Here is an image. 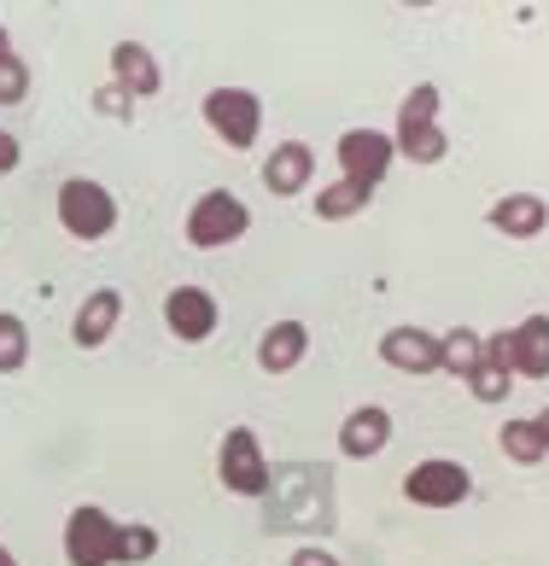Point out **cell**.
<instances>
[{"instance_id":"1","label":"cell","mask_w":549,"mask_h":566,"mask_svg":"<svg viewBox=\"0 0 549 566\" xmlns=\"http://www.w3.org/2000/svg\"><path fill=\"white\" fill-rule=\"evenodd\" d=\"M269 532H304V526H333V485L328 468H281L269 479Z\"/></svg>"},{"instance_id":"2","label":"cell","mask_w":549,"mask_h":566,"mask_svg":"<svg viewBox=\"0 0 549 566\" xmlns=\"http://www.w3.org/2000/svg\"><path fill=\"white\" fill-rule=\"evenodd\" d=\"M59 222H65V234H76V240H100V234H112V222H117V199L105 193L100 181L71 176L59 187Z\"/></svg>"},{"instance_id":"3","label":"cell","mask_w":549,"mask_h":566,"mask_svg":"<svg viewBox=\"0 0 549 566\" xmlns=\"http://www.w3.org/2000/svg\"><path fill=\"white\" fill-rule=\"evenodd\" d=\"M246 205L235 199V193H222V187H210V193L187 211V240H194L199 251H210V245H228V240H240L246 234Z\"/></svg>"},{"instance_id":"4","label":"cell","mask_w":549,"mask_h":566,"mask_svg":"<svg viewBox=\"0 0 549 566\" xmlns=\"http://www.w3.org/2000/svg\"><path fill=\"white\" fill-rule=\"evenodd\" d=\"M65 555H71V566H112L117 560V520L105 509H76L65 526Z\"/></svg>"},{"instance_id":"5","label":"cell","mask_w":549,"mask_h":566,"mask_svg":"<svg viewBox=\"0 0 549 566\" xmlns=\"http://www.w3.org/2000/svg\"><path fill=\"white\" fill-rule=\"evenodd\" d=\"M269 479H274V468L263 461L258 438H251L246 427H228V438H222V485L240 491V496H263Z\"/></svg>"},{"instance_id":"6","label":"cell","mask_w":549,"mask_h":566,"mask_svg":"<svg viewBox=\"0 0 549 566\" xmlns=\"http://www.w3.org/2000/svg\"><path fill=\"white\" fill-rule=\"evenodd\" d=\"M410 502H427V509H456L462 496L474 491L468 468H456V461H421V468L404 479Z\"/></svg>"},{"instance_id":"7","label":"cell","mask_w":549,"mask_h":566,"mask_svg":"<svg viewBox=\"0 0 549 566\" xmlns=\"http://www.w3.org/2000/svg\"><path fill=\"white\" fill-rule=\"evenodd\" d=\"M205 123L228 146H251V140H258V99H251L246 88H217L205 99Z\"/></svg>"},{"instance_id":"8","label":"cell","mask_w":549,"mask_h":566,"mask_svg":"<svg viewBox=\"0 0 549 566\" xmlns=\"http://www.w3.org/2000/svg\"><path fill=\"white\" fill-rule=\"evenodd\" d=\"M164 322H170L176 339L199 345V339H210V333H217V298H210V292H199V286H176L170 298H164Z\"/></svg>"},{"instance_id":"9","label":"cell","mask_w":549,"mask_h":566,"mask_svg":"<svg viewBox=\"0 0 549 566\" xmlns=\"http://www.w3.org/2000/svg\"><path fill=\"white\" fill-rule=\"evenodd\" d=\"M340 158H345V176H351V181L374 187L380 170H386V158H392V140L374 135V129H351L345 146H340Z\"/></svg>"},{"instance_id":"10","label":"cell","mask_w":549,"mask_h":566,"mask_svg":"<svg viewBox=\"0 0 549 566\" xmlns=\"http://www.w3.org/2000/svg\"><path fill=\"white\" fill-rule=\"evenodd\" d=\"M117 310H123V298L112 286H100V292H89V304L76 310V327H71V339L82 345V350H94V345H105L112 339V327H117Z\"/></svg>"},{"instance_id":"11","label":"cell","mask_w":549,"mask_h":566,"mask_svg":"<svg viewBox=\"0 0 549 566\" xmlns=\"http://www.w3.org/2000/svg\"><path fill=\"white\" fill-rule=\"evenodd\" d=\"M112 71H117L123 94H135V99L158 94V65H153V53H146L141 41H117V48H112Z\"/></svg>"},{"instance_id":"12","label":"cell","mask_w":549,"mask_h":566,"mask_svg":"<svg viewBox=\"0 0 549 566\" xmlns=\"http://www.w3.org/2000/svg\"><path fill=\"white\" fill-rule=\"evenodd\" d=\"M386 438H392V415L386 409H356L345 421V432H340V450L345 455H380Z\"/></svg>"},{"instance_id":"13","label":"cell","mask_w":549,"mask_h":566,"mask_svg":"<svg viewBox=\"0 0 549 566\" xmlns=\"http://www.w3.org/2000/svg\"><path fill=\"white\" fill-rule=\"evenodd\" d=\"M304 345H310V333H304L299 322H274V327L263 333V345H258V363H263L269 374H287V368H299Z\"/></svg>"},{"instance_id":"14","label":"cell","mask_w":549,"mask_h":566,"mask_svg":"<svg viewBox=\"0 0 549 566\" xmlns=\"http://www.w3.org/2000/svg\"><path fill=\"white\" fill-rule=\"evenodd\" d=\"M310 170H315L310 146H299V140H287V146H274V158L263 164V181L274 187V193H299V187L310 181Z\"/></svg>"},{"instance_id":"15","label":"cell","mask_w":549,"mask_h":566,"mask_svg":"<svg viewBox=\"0 0 549 566\" xmlns=\"http://www.w3.org/2000/svg\"><path fill=\"white\" fill-rule=\"evenodd\" d=\"M380 356H386L392 368H438V345L427 339V333H415V327H397L386 333V345H380Z\"/></svg>"},{"instance_id":"16","label":"cell","mask_w":549,"mask_h":566,"mask_svg":"<svg viewBox=\"0 0 549 566\" xmlns=\"http://www.w3.org/2000/svg\"><path fill=\"white\" fill-rule=\"evenodd\" d=\"M509 339H515V368L549 374V322H543V316H532L520 333H509Z\"/></svg>"},{"instance_id":"17","label":"cell","mask_w":549,"mask_h":566,"mask_svg":"<svg viewBox=\"0 0 549 566\" xmlns=\"http://www.w3.org/2000/svg\"><path fill=\"white\" fill-rule=\"evenodd\" d=\"M503 450H509L515 461H538L549 450V438H543L538 421H509V427H503Z\"/></svg>"},{"instance_id":"18","label":"cell","mask_w":549,"mask_h":566,"mask_svg":"<svg viewBox=\"0 0 549 566\" xmlns=\"http://www.w3.org/2000/svg\"><path fill=\"white\" fill-rule=\"evenodd\" d=\"M491 222L509 228V234H532V228H543V205L538 199H509V205L491 211Z\"/></svg>"},{"instance_id":"19","label":"cell","mask_w":549,"mask_h":566,"mask_svg":"<svg viewBox=\"0 0 549 566\" xmlns=\"http://www.w3.org/2000/svg\"><path fill=\"white\" fill-rule=\"evenodd\" d=\"M24 356H30V333L18 316H0V374H12V368H24Z\"/></svg>"},{"instance_id":"20","label":"cell","mask_w":549,"mask_h":566,"mask_svg":"<svg viewBox=\"0 0 549 566\" xmlns=\"http://www.w3.org/2000/svg\"><path fill=\"white\" fill-rule=\"evenodd\" d=\"M438 363L456 368V374H474L485 363V350H479V339H468V333H450V339L438 345Z\"/></svg>"},{"instance_id":"21","label":"cell","mask_w":549,"mask_h":566,"mask_svg":"<svg viewBox=\"0 0 549 566\" xmlns=\"http://www.w3.org/2000/svg\"><path fill=\"white\" fill-rule=\"evenodd\" d=\"M24 94H30V71H24V59L0 53V106H18Z\"/></svg>"},{"instance_id":"22","label":"cell","mask_w":549,"mask_h":566,"mask_svg":"<svg viewBox=\"0 0 549 566\" xmlns=\"http://www.w3.org/2000/svg\"><path fill=\"white\" fill-rule=\"evenodd\" d=\"M153 549H158L153 526H117V560H146Z\"/></svg>"},{"instance_id":"23","label":"cell","mask_w":549,"mask_h":566,"mask_svg":"<svg viewBox=\"0 0 549 566\" xmlns=\"http://www.w3.org/2000/svg\"><path fill=\"white\" fill-rule=\"evenodd\" d=\"M363 199H369V187L345 176L340 187H328V199H322V217H345V211H356Z\"/></svg>"},{"instance_id":"24","label":"cell","mask_w":549,"mask_h":566,"mask_svg":"<svg viewBox=\"0 0 549 566\" xmlns=\"http://www.w3.org/2000/svg\"><path fill=\"white\" fill-rule=\"evenodd\" d=\"M468 380H474V391L485 397V403H497V397L509 391V368H491V363H479V368L468 374Z\"/></svg>"},{"instance_id":"25","label":"cell","mask_w":549,"mask_h":566,"mask_svg":"<svg viewBox=\"0 0 549 566\" xmlns=\"http://www.w3.org/2000/svg\"><path fill=\"white\" fill-rule=\"evenodd\" d=\"M404 153L410 158H438L445 146H438V135L427 129V123H415V129H404Z\"/></svg>"},{"instance_id":"26","label":"cell","mask_w":549,"mask_h":566,"mask_svg":"<svg viewBox=\"0 0 549 566\" xmlns=\"http://www.w3.org/2000/svg\"><path fill=\"white\" fill-rule=\"evenodd\" d=\"M433 99H438L433 88H415V94H410V106H404V129H415V123H427V117H433Z\"/></svg>"},{"instance_id":"27","label":"cell","mask_w":549,"mask_h":566,"mask_svg":"<svg viewBox=\"0 0 549 566\" xmlns=\"http://www.w3.org/2000/svg\"><path fill=\"white\" fill-rule=\"evenodd\" d=\"M7 170H18V140L0 129V176H7Z\"/></svg>"},{"instance_id":"28","label":"cell","mask_w":549,"mask_h":566,"mask_svg":"<svg viewBox=\"0 0 549 566\" xmlns=\"http://www.w3.org/2000/svg\"><path fill=\"white\" fill-rule=\"evenodd\" d=\"M292 566H340V560H333L328 549H299V555H292Z\"/></svg>"},{"instance_id":"29","label":"cell","mask_w":549,"mask_h":566,"mask_svg":"<svg viewBox=\"0 0 549 566\" xmlns=\"http://www.w3.org/2000/svg\"><path fill=\"white\" fill-rule=\"evenodd\" d=\"M100 112H105V117H123V112H130V106H123V88H105V94H100Z\"/></svg>"},{"instance_id":"30","label":"cell","mask_w":549,"mask_h":566,"mask_svg":"<svg viewBox=\"0 0 549 566\" xmlns=\"http://www.w3.org/2000/svg\"><path fill=\"white\" fill-rule=\"evenodd\" d=\"M0 566H18V560H12V555H7V549H0Z\"/></svg>"},{"instance_id":"31","label":"cell","mask_w":549,"mask_h":566,"mask_svg":"<svg viewBox=\"0 0 549 566\" xmlns=\"http://www.w3.org/2000/svg\"><path fill=\"white\" fill-rule=\"evenodd\" d=\"M538 427H543V438H549V415H538Z\"/></svg>"},{"instance_id":"32","label":"cell","mask_w":549,"mask_h":566,"mask_svg":"<svg viewBox=\"0 0 549 566\" xmlns=\"http://www.w3.org/2000/svg\"><path fill=\"white\" fill-rule=\"evenodd\" d=\"M0 53H7V30H0Z\"/></svg>"},{"instance_id":"33","label":"cell","mask_w":549,"mask_h":566,"mask_svg":"<svg viewBox=\"0 0 549 566\" xmlns=\"http://www.w3.org/2000/svg\"><path fill=\"white\" fill-rule=\"evenodd\" d=\"M415 7H421V0H415Z\"/></svg>"}]
</instances>
